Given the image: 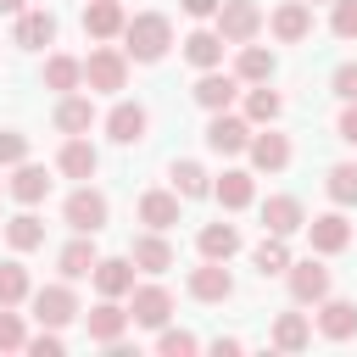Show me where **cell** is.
Segmentation results:
<instances>
[{
  "label": "cell",
  "instance_id": "20",
  "mask_svg": "<svg viewBox=\"0 0 357 357\" xmlns=\"http://www.w3.org/2000/svg\"><path fill=\"white\" fill-rule=\"evenodd\" d=\"M318 329H324L329 340H351V335H357V307L324 296V307H318Z\"/></svg>",
  "mask_w": 357,
  "mask_h": 357
},
{
  "label": "cell",
  "instance_id": "1",
  "mask_svg": "<svg viewBox=\"0 0 357 357\" xmlns=\"http://www.w3.org/2000/svg\"><path fill=\"white\" fill-rule=\"evenodd\" d=\"M123 50L134 56V61H162L167 56V45H173V22L162 17V11H139V17H128L123 22Z\"/></svg>",
  "mask_w": 357,
  "mask_h": 357
},
{
  "label": "cell",
  "instance_id": "47",
  "mask_svg": "<svg viewBox=\"0 0 357 357\" xmlns=\"http://www.w3.org/2000/svg\"><path fill=\"white\" fill-rule=\"evenodd\" d=\"M17 11H28V0H0V17H17Z\"/></svg>",
  "mask_w": 357,
  "mask_h": 357
},
{
  "label": "cell",
  "instance_id": "37",
  "mask_svg": "<svg viewBox=\"0 0 357 357\" xmlns=\"http://www.w3.org/2000/svg\"><path fill=\"white\" fill-rule=\"evenodd\" d=\"M28 296V268L22 262H0V307H17Z\"/></svg>",
  "mask_w": 357,
  "mask_h": 357
},
{
  "label": "cell",
  "instance_id": "10",
  "mask_svg": "<svg viewBox=\"0 0 357 357\" xmlns=\"http://www.w3.org/2000/svg\"><path fill=\"white\" fill-rule=\"evenodd\" d=\"M145 128H151V117H145V106H134V100H117L112 117H106V134H112L117 145H139Z\"/></svg>",
  "mask_w": 357,
  "mask_h": 357
},
{
  "label": "cell",
  "instance_id": "33",
  "mask_svg": "<svg viewBox=\"0 0 357 357\" xmlns=\"http://www.w3.org/2000/svg\"><path fill=\"white\" fill-rule=\"evenodd\" d=\"M184 56H190L195 67H218V61H223V33H206V28L190 33V39H184Z\"/></svg>",
  "mask_w": 357,
  "mask_h": 357
},
{
  "label": "cell",
  "instance_id": "18",
  "mask_svg": "<svg viewBox=\"0 0 357 357\" xmlns=\"http://www.w3.org/2000/svg\"><path fill=\"white\" fill-rule=\"evenodd\" d=\"M245 151H251V162H257L262 173H279V167L290 162V139H284V134H251Z\"/></svg>",
  "mask_w": 357,
  "mask_h": 357
},
{
  "label": "cell",
  "instance_id": "38",
  "mask_svg": "<svg viewBox=\"0 0 357 357\" xmlns=\"http://www.w3.org/2000/svg\"><path fill=\"white\" fill-rule=\"evenodd\" d=\"M279 106H284V100H279L273 89H251V95H245V123H273Z\"/></svg>",
  "mask_w": 357,
  "mask_h": 357
},
{
  "label": "cell",
  "instance_id": "26",
  "mask_svg": "<svg viewBox=\"0 0 357 357\" xmlns=\"http://www.w3.org/2000/svg\"><path fill=\"white\" fill-rule=\"evenodd\" d=\"M89 123H95L89 95H61V106H56V128H61V134H89Z\"/></svg>",
  "mask_w": 357,
  "mask_h": 357
},
{
  "label": "cell",
  "instance_id": "21",
  "mask_svg": "<svg viewBox=\"0 0 357 357\" xmlns=\"http://www.w3.org/2000/svg\"><path fill=\"white\" fill-rule=\"evenodd\" d=\"M123 6L117 0H89L84 6V33H95V39H112V33H123Z\"/></svg>",
  "mask_w": 357,
  "mask_h": 357
},
{
  "label": "cell",
  "instance_id": "15",
  "mask_svg": "<svg viewBox=\"0 0 357 357\" xmlns=\"http://www.w3.org/2000/svg\"><path fill=\"white\" fill-rule=\"evenodd\" d=\"M307 218H301V201L296 195H268L262 201V229L268 234H296Z\"/></svg>",
  "mask_w": 357,
  "mask_h": 357
},
{
  "label": "cell",
  "instance_id": "32",
  "mask_svg": "<svg viewBox=\"0 0 357 357\" xmlns=\"http://www.w3.org/2000/svg\"><path fill=\"white\" fill-rule=\"evenodd\" d=\"M307 340H312V324H307L301 312H284V318L273 324V346H279V351H301Z\"/></svg>",
  "mask_w": 357,
  "mask_h": 357
},
{
  "label": "cell",
  "instance_id": "12",
  "mask_svg": "<svg viewBox=\"0 0 357 357\" xmlns=\"http://www.w3.org/2000/svg\"><path fill=\"white\" fill-rule=\"evenodd\" d=\"M89 279H95L100 296H128L134 290V257H100Z\"/></svg>",
  "mask_w": 357,
  "mask_h": 357
},
{
  "label": "cell",
  "instance_id": "45",
  "mask_svg": "<svg viewBox=\"0 0 357 357\" xmlns=\"http://www.w3.org/2000/svg\"><path fill=\"white\" fill-rule=\"evenodd\" d=\"M340 139H346V145H357V100L340 112Z\"/></svg>",
  "mask_w": 357,
  "mask_h": 357
},
{
  "label": "cell",
  "instance_id": "28",
  "mask_svg": "<svg viewBox=\"0 0 357 357\" xmlns=\"http://www.w3.org/2000/svg\"><path fill=\"white\" fill-rule=\"evenodd\" d=\"M78 84H84V61H73V56H50V61H45V89L73 95Z\"/></svg>",
  "mask_w": 357,
  "mask_h": 357
},
{
  "label": "cell",
  "instance_id": "30",
  "mask_svg": "<svg viewBox=\"0 0 357 357\" xmlns=\"http://www.w3.org/2000/svg\"><path fill=\"white\" fill-rule=\"evenodd\" d=\"M56 262H61V273H67V279H89L100 257H95V245H89V234H78L73 245H61V257H56Z\"/></svg>",
  "mask_w": 357,
  "mask_h": 357
},
{
  "label": "cell",
  "instance_id": "39",
  "mask_svg": "<svg viewBox=\"0 0 357 357\" xmlns=\"http://www.w3.org/2000/svg\"><path fill=\"white\" fill-rule=\"evenodd\" d=\"M195 346H201V340H195V335H184V329H162V340H156V351H162V357H190Z\"/></svg>",
  "mask_w": 357,
  "mask_h": 357
},
{
  "label": "cell",
  "instance_id": "13",
  "mask_svg": "<svg viewBox=\"0 0 357 357\" xmlns=\"http://www.w3.org/2000/svg\"><path fill=\"white\" fill-rule=\"evenodd\" d=\"M190 296H195V301H229V296H234L229 268H223V262H201V268L190 273Z\"/></svg>",
  "mask_w": 357,
  "mask_h": 357
},
{
  "label": "cell",
  "instance_id": "35",
  "mask_svg": "<svg viewBox=\"0 0 357 357\" xmlns=\"http://www.w3.org/2000/svg\"><path fill=\"white\" fill-rule=\"evenodd\" d=\"M251 262H257V273L268 279V273H284L290 268V251H284V234H268L257 251H251Z\"/></svg>",
  "mask_w": 357,
  "mask_h": 357
},
{
  "label": "cell",
  "instance_id": "46",
  "mask_svg": "<svg viewBox=\"0 0 357 357\" xmlns=\"http://www.w3.org/2000/svg\"><path fill=\"white\" fill-rule=\"evenodd\" d=\"M218 6H223V0H184V11H190V17H212Z\"/></svg>",
  "mask_w": 357,
  "mask_h": 357
},
{
  "label": "cell",
  "instance_id": "17",
  "mask_svg": "<svg viewBox=\"0 0 357 357\" xmlns=\"http://www.w3.org/2000/svg\"><path fill=\"white\" fill-rule=\"evenodd\" d=\"M22 50H39V45H50L56 39V17L50 11H17V33H11Z\"/></svg>",
  "mask_w": 357,
  "mask_h": 357
},
{
  "label": "cell",
  "instance_id": "4",
  "mask_svg": "<svg viewBox=\"0 0 357 357\" xmlns=\"http://www.w3.org/2000/svg\"><path fill=\"white\" fill-rule=\"evenodd\" d=\"M84 84L100 89V95L123 89V84H128V56H123V50H89V61H84Z\"/></svg>",
  "mask_w": 357,
  "mask_h": 357
},
{
  "label": "cell",
  "instance_id": "42",
  "mask_svg": "<svg viewBox=\"0 0 357 357\" xmlns=\"http://www.w3.org/2000/svg\"><path fill=\"white\" fill-rule=\"evenodd\" d=\"M0 162H6V167H17V162H28V139L6 128V134H0Z\"/></svg>",
  "mask_w": 357,
  "mask_h": 357
},
{
  "label": "cell",
  "instance_id": "31",
  "mask_svg": "<svg viewBox=\"0 0 357 357\" xmlns=\"http://www.w3.org/2000/svg\"><path fill=\"white\" fill-rule=\"evenodd\" d=\"M268 73H273V50L245 45V50H240V61H234V78H245V84H268Z\"/></svg>",
  "mask_w": 357,
  "mask_h": 357
},
{
  "label": "cell",
  "instance_id": "40",
  "mask_svg": "<svg viewBox=\"0 0 357 357\" xmlns=\"http://www.w3.org/2000/svg\"><path fill=\"white\" fill-rule=\"evenodd\" d=\"M22 346H28V335H22V318L0 307V351H22Z\"/></svg>",
  "mask_w": 357,
  "mask_h": 357
},
{
  "label": "cell",
  "instance_id": "43",
  "mask_svg": "<svg viewBox=\"0 0 357 357\" xmlns=\"http://www.w3.org/2000/svg\"><path fill=\"white\" fill-rule=\"evenodd\" d=\"M335 95H340V100H357V61L335 67Z\"/></svg>",
  "mask_w": 357,
  "mask_h": 357
},
{
  "label": "cell",
  "instance_id": "23",
  "mask_svg": "<svg viewBox=\"0 0 357 357\" xmlns=\"http://www.w3.org/2000/svg\"><path fill=\"white\" fill-rule=\"evenodd\" d=\"M22 206H33V201H45V190H50V173L45 167H33V162H17V173H11V184H6Z\"/></svg>",
  "mask_w": 357,
  "mask_h": 357
},
{
  "label": "cell",
  "instance_id": "44",
  "mask_svg": "<svg viewBox=\"0 0 357 357\" xmlns=\"http://www.w3.org/2000/svg\"><path fill=\"white\" fill-rule=\"evenodd\" d=\"M28 351H33V357H61V335H56V329H45V335H33V340H28Z\"/></svg>",
  "mask_w": 357,
  "mask_h": 357
},
{
  "label": "cell",
  "instance_id": "27",
  "mask_svg": "<svg viewBox=\"0 0 357 357\" xmlns=\"http://www.w3.org/2000/svg\"><path fill=\"white\" fill-rule=\"evenodd\" d=\"M212 195L229 206V212H240V206H251V195H257V184H251V173H240V167H229L218 184H212Z\"/></svg>",
  "mask_w": 357,
  "mask_h": 357
},
{
  "label": "cell",
  "instance_id": "41",
  "mask_svg": "<svg viewBox=\"0 0 357 357\" xmlns=\"http://www.w3.org/2000/svg\"><path fill=\"white\" fill-rule=\"evenodd\" d=\"M329 28H335L340 39H357V0H335V17H329Z\"/></svg>",
  "mask_w": 357,
  "mask_h": 357
},
{
  "label": "cell",
  "instance_id": "8",
  "mask_svg": "<svg viewBox=\"0 0 357 357\" xmlns=\"http://www.w3.org/2000/svg\"><path fill=\"white\" fill-rule=\"evenodd\" d=\"M128 296H134V307H128V318H134V324H145V329H162V324H167L173 296H167L162 284H139V290H128Z\"/></svg>",
  "mask_w": 357,
  "mask_h": 357
},
{
  "label": "cell",
  "instance_id": "14",
  "mask_svg": "<svg viewBox=\"0 0 357 357\" xmlns=\"http://www.w3.org/2000/svg\"><path fill=\"white\" fill-rule=\"evenodd\" d=\"M240 95V78H229V73H201V84H195V106H206V112H229V100Z\"/></svg>",
  "mask_w": 357,
  "mask_h": 357
},
{
  "label": "cell",
  "instance_id": "6",
  "mask_svg": "<svg viewBox=\"0 0 357 357\" xmlns=\"http://www.w3.org/2000/svg\"><path fill=\"white\" fill-rule=\"evenodd\" d=\"M245 139H251V123H245V117L212 112V123H206V145H212L218 156H234V151H245Z\"/></svg>",
  "mask_w": 357,
  "mask_h": 357
},
{
  "label": "cell",
  "instance_id": "36",
  "mask_svg": "<svg viewBox=\"0 0 357 357\" xmlns=\"http://www.w3.org/2000/svg\"><path fill=\"white\" fill-rule=\"evenodd\" d=\"M324 190H329L335 206H357V167H351V162L329 167V184H324Z\"/></svg>",
  "mask_w": 357,
  "mask_h": 357
},
{
  "label": "cell",
  "instance_id": "34",
  "mask_svg": "<svg viewBox=\"0 0 357 357\" xmlns=\"http://www.w3.org/2000/svg\"><path fill=\"white\" fill-rule=\"evenodd\" d=\"M6 240H11L17 251H33V245H45V223H39L33 212H17V218L6 223Z\"/></svg>",
  "mask_w": 357,
  "mask_h": 357
},
{
  "label": "cell",
  "instance_id": "19",
  "mask_svg": "<svg viewBox=\"0 0 357 357\" xmlns=\"http://www.w3.org/2000/svg\"><path fill=\"white\" fill-rule=\"evenodd\" d=\"M56 167H61L67 178H95V167H100V156H95V145H89V139H78V134H73V139L61 145V156H56Z\"/></svg>",
  "mask_w": 357,
  "mask_h": 357
},
{
  "label": "cell",
  "instance_id": "24",
  "mask_svg": "<svg viewBox=\"0 0 357 357\" xmlns=\"http://www.w3.org/2000/svg\"><path fill=\"white\" fill-rule=\"evenodd\" d=\"M139 223H145V229H173V223H178V195H167V190L139 195Z\"/></svg>",
  "mask_w": 357,
  "mask_h": 357
},
{
  "label": "cell",
  "instance_id": "25",
  "mask_svg": "<svg viewBox=\"0 0 357 357\" xmlns=\"http://www.w3.org/2000/svg\"><path fill=\"white\" fill-rule=\"evenodd\" d=\"M234 251H240V229L234 223H206L201 229V257L206 262H229Z\"/></svg>",
  "mask_w": 357,
  "mask_h": 357
},
{
  "label": "cell",
  "instance_id": "7",
  "mask_svg": "<svg viewBox=\"0 0 357 357\" xmlns=\"http://www.w3.org/2000/svg\"><path fill=\"white\" fill-rule=\"evenodd\" d=\"M284 279H290V296H296V301H324V296H329V268L312 262V257H307V262H290Z\"/></svg>",
  "mask_w": 357,
  "mask_h": 357
},
{
  "label": "cell",
  "instance_id": "22",
  "mask_svg": "<svg viewBox=\"0 0 357 357\" xmlns=\"http://www.w3.org/2000/svg\"><path fill=\"white\" fill-rule=\"evenodd\" d=\"M273 33H279L284 45H301V39L312 33V11H307L301 0H290V6H279V11H273Z\"/></svg>",
  "mask_w": 357,
  "mask_h": 357
},
{
  "label": "cell",
  "instance_id": "5",
  "mask_svg": "<svg viewBox=\"0 0 357 357\" xmlns=\"http://www.w3.org/2000/svg\"><path fill=\"white\" fill-rule=\"evenodd\" d=\"M33 318H39L45 329H61V324L78 318V296H73L67 284H45V290L33 296Z\"/></svg>",
  "mask_w": 357,
  "mask_h": 357
},
{
  "label": "cell",
  "instance_id": "3",
  "mask_svg": "<svg viewBox=\"0 0 357 357\" xmlns=\"http://www.w3.org/2000/svg\"><path fill=\"white\" fill-rule=\"evenodd\" d=\"M212 17H218V33H223V45H245V39L262 28V11H257V0H223Z\"/></svg>",
  "mask_w": 357,
  "mask_h": 357
},
{
  "label": "cell",
  "instance_id": "29",
  "mask_svg": "<svg viewBox=\"0 0 357 357\" xmlns=\"http://www.w3.org/2000/svg\"><path fill=\"white\" fill-rule=\"evenodd\" d=\"M173 195L195 201V195H212V173L201 162H173Z\"/></svg>",
  "mask_w": 357,
  "mask_h": 357
},
{
  "label": "cell",
  "instance_id": "16",
  "mask_svg": "<svg viewBox=\"0 0 357 357\" xmlns=\"http://www.w3.org/2000/svg\"><path fill=\"white\" fill-rule=\"evenodd\" d=\"M128 257H134V268H139V273H167V268H173V245L162 240V229H151V234H139Z\"/></svg>",
  "mask_w": 357,
  "mask_h": 357
},
{
  "label": "cell",
  "instance_id": "2",
  "mask_svg": "<svg viewBox=\"0 0 357 357\" xmlns=\"http://www.w3.org/2000/svg\"><path fill=\"white\" fill-rule=\"evenodd\" d=\"M61 218H67L78 234H100V229H106V218H112V206H106V195H100V190H89V184H84V190H73V195H67Z\"/></svg>",
  "mask_w": 357,
  "mask_h": 357
},
{
  "label": "cell",
  "instance_id": "11",
  "mask_svg": "<svg viewBox=\"0 0 357 357\" xmlns=\"http://www.w3.org/2000/svg\"><path fill=\"white\" fill-rule=\"evenodd\" d=\"M301 229L312 234V251H324V257L346 251V240H351V223H346L340 212H324V218H312V223H301Z\"/></svg>",
  "mask_w": 357,
  "mask_h": 357
},
{
  "label": "cell",
  "instance_id": "9",
  "mask_svg": "<svg viewBox=\"0 0 357 357\" xmlns=\"http://www.w3.org/2000/svg\"><path fill=\"white\" fill-rule=\"evenodd\" d=\"M84 329H89V340L112 346V340H123V329H128V312L117 307V296H106L100 307H89V312H84Z\"/></svg>",
  "mask_w": 357,
  "mask_h": 357
}]
</instances>
